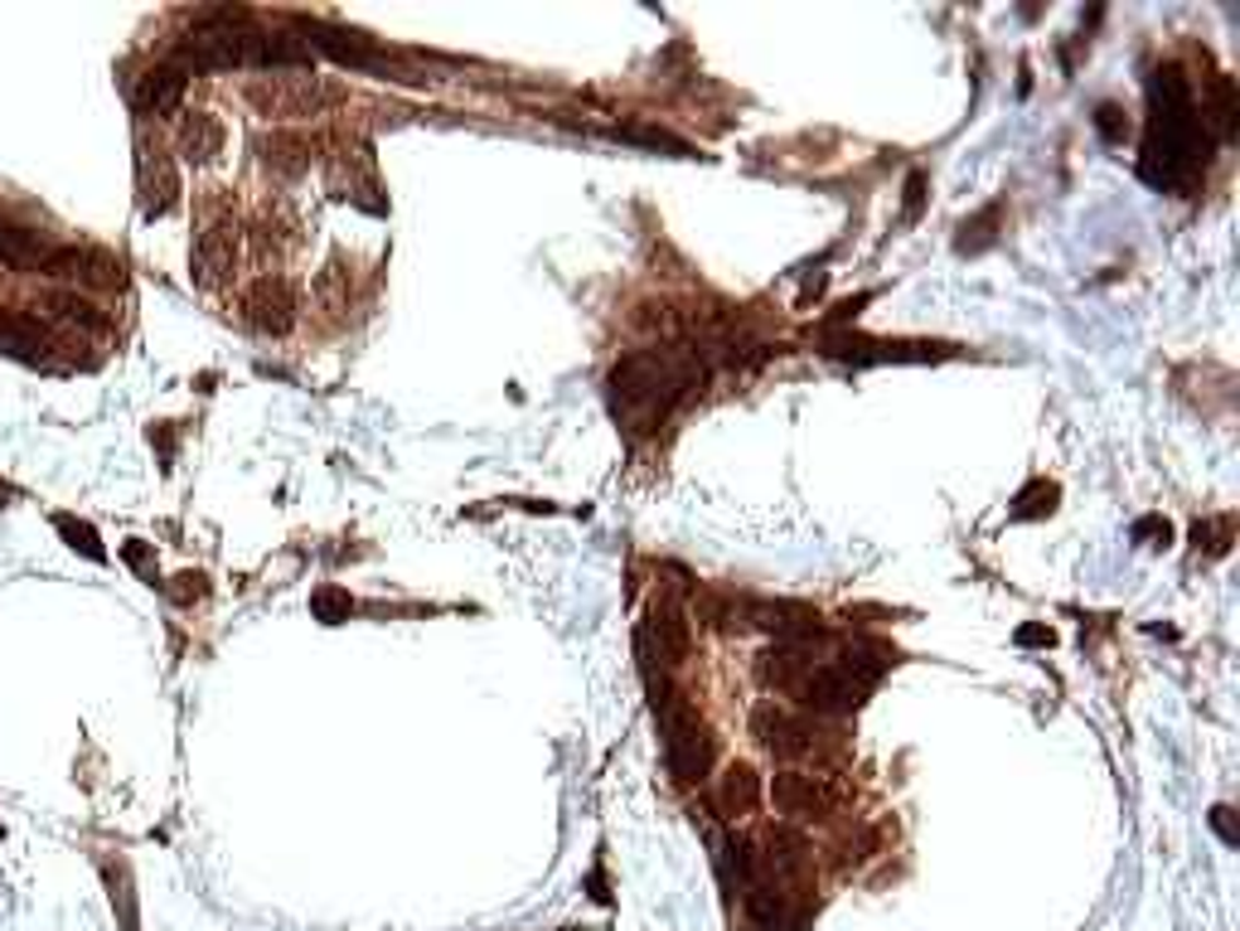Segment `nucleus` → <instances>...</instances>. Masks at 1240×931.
<instances>
[{
    "label": "nucleus",
    "mask_w": 1240,
    "mask_h": 931,
    "mask_svg": "<svg viewBox=\"0 0 1240 931\" xmlns=\"http://www.w3.org/2000/svg\"><path fill=\"white\" fill-rule=\"evenodd\" d=\"M703 384V364L683 350H640L611 369V408L630 428H655L693 388Z\"/></svg>",
    "instance_id": "nucleus-1"
},
{
    "label": "nucleus",
    "mask_w": 1240,
    "mask_h": 931,
    "mask_svg": "<svg viewBox=\"0 0 1240 931\" xmlns=\"http://www.w3.org/2000/svg\"><path fill=\"white\" fill-rule=\"evenodd\" d=\"M1148 103H1154V127H1148V146H1144V175H1154V185H1178L1188 179L1202 155V127H1197V107H1192V93L1182 83L1178 69H1163L1148 88Z\"/></svg>",
    "instance_id": "nucleus-2"
},
{
    "label": "nucleus",
    "mask_w": 1240,
    "mask_h": 931,
    "mask_svg": "<svg viewBox=\"0 0 1240 931\" xmlns=\"http://www.w3.org/2000/svg\"><path fill=\"white\" fill-rule=\"evenodd\" d=\"M655 713H659V733H664V761H669V777L679 787H693L713 771V757H717V743L707 733V723L689 709L679 689L669 684H655Z\"/></svg>",
    "instance_id": "nucleus-3"
},
{
    "label": "nucleus",
    "mask_w": 1240,
    "mask_h": 931,
    "mask_svg": "<svg viewBox=\"0 0 1240 931\" xmlns=\"http://www.w3.org/2000/svg\"><path fill=\"white\" fill-rule=\"evenodd\" d=\"M247 107L267 121H301V117H315L325 103V88L315 78H286V73H272V78H253L243 88Z\"/></svg>",
    "instance_id": "nucleus-4"
},
{
    "label": "nucleus",
    "mask_w": 1240,
    "mask_h": 931,
    "mask_svg": "<svg viewBox=\"0 0 1240 931\" xmlns=\"http://www.w3.org/2000/svg\"><path fill=\"white\" fill-rule=\"evenodd\" d=\"M751 737L765 747L771 757H809L819 747V723L809 713H791L781 709V703H761L757 713H751Z\"/></svg>",
    "instance_id": "nucleus-5"
},
{
    "label": "nucleus",
    "mask_w": 1240,
    "mask_h": 931,
    "mask_svg": "<svg viewBox=\"0 0 1240 931\" xmlns=\"http://www.w3.org/2000/svg\"><path fill=\"white\" fill-rule=\"evenodd\" d=\"M791 694L799 699V709H805V713L843 718V713H853L867 699V684H858L843 665H819V670H805V679H799Z\"/></svg>",
    "instance_id": "nucleus-6"
},
{
    "label": "nucleus",
    "mask_w": 1240,
    "mask_h": 931,
    "mask_svg": "<svg viewBox=\"0 0 1240 931\" xmlns=\"http://www.w3.org/2000/svg\"><path fill=\"white\" fill-rule=\"evenodd\" d=\"M843 791L833 787L829 777H815V771H781L771 777V805L791 821H824V815L839 811Z\"/></svg>",
    "instance_id": "nucleus-7"
},
{
    "label": "nucleus",
    "mask_w": 1240,
    "mask_h": 931,
    "mask_svg": "<svg viewBox=\"0 0 1240 931\" xmlns=\"http://www.w3.org/2000/svg\"><path fill=\"white\" fill-rule=\"evenodd\" d=\"M185 199V185H179V165L165 151H151V146H137V205L145 219H171Z\"/></svg>",
    "instance_id": "nucleus-8"
},
{
    "label": "nucleus",
    "mask_w": 1240,
    "mask_h": 931,
    "mask_svg": "<svg viewBox=\"0 0 1240 931\" xmlns=\"http://www.w3.org/2000/svg\"><path fill=\"white\" fill-rule=\"evenodd\" d=\"M243 325L257 335H286L296 325V296H291L286 277H257L243 291Z\"/></svg>",
    "instance_id": "nucleus-9"
},
{
    "label": "nucleus",
    "mask_w": 1240,
    "mask_h": 931,
    "mask_svg": "<svg viewBox=\"0 0 1240 931\" xmlns=\"http://www.w3.org/2000/svg\"><path fill=\"white\" fill-rule=\"evenodd\" d=\"M54 282H83V287H121V263L103 248H54L39 267Z\"/></svg>",
    "instance_id": "nucleus-10"
},
{
    "label": "nucleus",
    "mask_w": 1240,
    "mask_h": 931,
    "mask_svg": "<svg viewBox=\"0 0 1240 931\" xmlns=\"http://www.w3.org/2000/svg\"><path fill=\"white\" fill-rule=\"evenodd\" d=\"M689 645H693V631L689 621H683L679 607H650L645 616V631H640V655H645V665H683L689 660Z\"/></svg>",
    "instance_id": "nucleus-11"
},
{
    "label": "nucleus",
    "mask_w": 1240,
    "mask_h": 931,
    "mask_svg": "<svg viewBox=\"0 0 1240 931\" xmlns=\"http://www.w3.org/2000/svg\"><path fill=\"white\" fill-rule=\"evenodd\" d=\"M233 267H238V229H233V223H209V229L195 238L189 272H195V282L204 291H213V287L229 282Z\"/></svg>",
    "instance_id": "nucleus-12"
},
{
    "label": "nucleus",
    "mask_w": 1240,
    "mask_h": 931,
    "mask_svg": "<svg viewBox=\"0 0 1240 931\" xmlns=\"http://www.w3.org/2000/svg\"><path fill=\"white\" fill-rule=\"evenodd\" d=\"M185 69L179 63H155V69H145L137 83H131V107L141 112V117H165V112L179 107V97H185Z\"/></svg>",
    "instance_id": "nucleus-13"
},
{
    "label": "nucleus",
    "mask_w": 1240,
    "mask_h": 931,
    "mask_svg": "<svg viewBox=\"0 0 1240 931\" xmlns=\"http://www.w3.org/2000/svg\"><path fill=\"white\" fill-rule=\"evenodd\" d=\"M257 161L277 179H301L315 161V146L301 131H272V137H257Z\"/></svg>",
    "instance_id": "nucleus-14"
},
{
    "label": "nucleus",
    "mask_w": 1240,
    "mask_h": 931,
    "mask_svg": "<svg viewBox=\"0 0 1240 931\" xmlns=\"http://www.w3.org/2000/svg\"><path fill=\"white\" fill-rule=\"evenodd\" d=\"M49 350H54V340L35 316H25V311H0V354L20 359V364H44Z\"/></svg>",
    "instance_id": "nucleus-15"
},
{
    "label": "nucleus",
    "mask_w": 1240,
    "mask_h": 931,
    "mask_svg": "<svg viewBox=\"0 0 1240 931\" xmlns=\"http://www.w3.org/2000/svg\"><path fill=\"white\" fill-rule=\"evenodd\" d=\"M175 146L189 165H213L223 151V121L213 112H185L175 131Z\"/></svg>",
    "instance_id": "nucleus-16"
},
{
    "label": "nucleus",
    "mask_w": 1240,
    "mask_h": 931,
    "mask_svg": "<svg viewBox=\"0 0 1240 931\" xmlns=\"http://www.w3.org/2000/svg\"><path fill=\"white\" fill-rule=\"evenodd\" d=\"M253 69H311V49L296 35H247Z\"/></svg>",
    "instance_id": "nucleus-17"
},
{
    "label": "nucleus",
    "mask_w": 1240,
    "mask_h": 931,
    "mask_svg": "<svg viewBox=\"0 0 1240 931\" xmlns=\"http://www.w3.org/2000/svg\"><path fill=\"white\" fill-rule=\"evenodd\" d=\"M54 253V243L39 238V229H25V223H0V263L15 267V272H35L44 267V257Z\"/></svg>",
    "instance_id": "nucleus-18"
},
{
    "label": "nucleus",
    "mask_w": 1240,
    "mask_h": 931,
    "mask_svg": "<svg viewBox=\"0 0 1240 931\" xmlns=\"http://www.w3.org/2000/svg\"><path fill=\"white\" fill-rule=\"evenodd\" d=\"M761 805V777L747 761H732L717 781V811L723 815H751Z\"/></svg>",
    "instance_id": "nucleus-19"
},
{
    "label": "nucleus",
    "mask_w": 1240,
    "mask_h": 931,
    "mask_svg": "<svg viewBox=\"0 0 1240 931\" xmlns=\"http://www.w3.org/2000/svg\"><path fill=\"white\" fill-rule=\"evenodd\" d=\"M805 670H815L805 650H799V645H775V650H765V655H761L757 675H761V684H771V689H795V684L805 679Z\"/></svg>",
    "instance_id": "nucleus-20"
},
{
    "label": "nucleus",
    "mask_w": 1240,
    "mask_h": 931,
    "mask_svg": "<svg viewBox=\"0 0 1240 931\" xmlns=\"http://www.w3.org/2000/svg\"><path fill=\"white\" fill-rule=\"evenodd\" d=\"M257 243H262V248H272V253H291V248L301 243V223H296V214H291L286 205L267 209L262 223H257Z\"/></svg>",
    "instance_id": "nucleus-21"
},
{
    "label": "nucleus",
    "mask_w": 1240,
    "mask_h": 931,
    "mask_svg": "<svg viewBox=\"0 0 1240 931\" xmlns=\"http://www.w3.org/2000/svg\"><path fill=\"white\" fill-rule=\"evenodd\" d=\"M54 529H59V538L73 548V554L93 558V563H107L103 538H97V529H93L87 520H78V514H54Z\"/></svg>",
    "instance_id": "nucleus-22"
},
{
    "label": "nucleus",
    "mask_w": 1240,
    "mask_h": 931,
    "mask_svg": "<svg viewBox=\"0 0 1240 931\" xmlns=\"http://www.w3.org/2000/svg\"><path fill=\"white\" fill-rule=\"evenodd\" d=\"M49 306L59 311V316L69 321V325H78V330H93V335H103L107 325H112V321L103 316V311H97V306H93V301H87V296H78V291H54V296H49Z\"/></svg>",
    "instance_id": "nucleus-23"
},
{
    "label": "nucleus",
    "mask_w": 1240,
    "mask_h": 931,
    "mask_svg": "<svg viewBox=\"0 0 1240 931\" xmlns=\"http://www.w3.org/2000/svg\"><path fill=\"white\" fill-rule=\"evenodd\" d=\"M805 854H809L805 839L791 835V829H775V835H771V854H765V863H771L775 873H785V878H791V873L805 869Z\"/></svg>",
    "instance_id": "nucleus-24"
},
{
    "label": "nucleus",
    "mask_w": 1240,
    "mask_h": 931,
    "mask_svg": "<svg viewBox=\"0 0 1240 931\" xmlns=\"http://www.w3.org/2000/svg\"><path fill=\"white\" fill-rule=\"evenodd\" d=\"M315 301H320V306H330V311L349 306V272H344L340 257H330V263L320 267V277H315Z\"/></svg>",
    "instance_id": "nucleus-25"
},
{
    "label": "nucleus",
    "mask_w": 1240,
    "mask_h": 931,
    "mask_svg": "<svg viewBox=\"0 0 1240 931\" xmlns=\"http://www.w3.org/2000/svg\"><path fill=\"white\" fill-rule=\"evenodd\" d=\"M1056 500H1062V490H1056L1052 480H1032V486L1013 500V514H1018V520H1046V514L1056 510Z\"/></svg>",
    "instance_id": "nucleus-26"
},
{
    "label": "nucleus",
    "mask_w": 1240,
    "mask_h": 931,
    "mask_svg": "<svg viewBox=\"0 0 1240 931\" xmlns=\"http://www.w3.org/2000/svg\"><path fill=\"white\" fill-rule=\"evenodd\" d=\"M998 219H1003V205H989L979 219H964L960 223V253H984L989 243L998 238V233H994Z\"/></svg>",
    "instance_id": "nucleus-27"
},
{
    "label": "nucleus",
    "mask_w": 1240,
    "mask_h": 931,
    "mask_svg": "<svg viewBox=\"0 0 1240 931\" xmlns=\"http://www.w3.org/2000/svg\"><path fill=\"white\" fill-rule=\"evenodd\" d=\"M311 612H315V621L340 626V621H349V612H354V597H349V592H340V587H320V592L311 597Z\"/></svg>",
    "instance_id": "nucleus-28"
},
{
    "label": "nucleus",
    "mask_w": 1240,
    "mask_h": 931,
    "mask_svg": "<svg viewBox=\"0 0 1240 931\" xmlns=\"http://www.w3.org/2000/svg\"><path fill=\"white\" fill-rule=\"evenodd\" d=\"M620 141H635V146H650V151H674V155H689V146L669 131H655V127H620L616 131Z\"/></svg>",
    "instance_id": "nucleus-29"
},
{
    "label": "nucleus",
    "mask_w": 1240,
    "mask_h": 931,
    "mask_svg": "<svg viewBox=\"0 0 1240 931\" xmlns=\"http://www.w3.org/2000/svg\"><path fill=\"white\" fill-rule=\"evenodd\" d=\"M1212 112H1216V127H1221V131L1236 127V97H1231V78H1226V73L1212 83Z\"/></svg>",
    "instance_id": "nucleus-30"
},
{
    "label": "nucleus",
    "mask_w": 1240,
    "mask_h": 931,
    "mask_svg": "<svg viewBox=\"0 0 1240 931\" xmlns=\"http://www.w3.org/2000/svg\"><path fill=\"white\" fill-rule=\"evenodd\" d=\"M1192 538H1197V548L1206 544L1212 554H1226V548H1231V514H1226V520H1206V524H1197V529H1192Z\"/></svg>",
    "instance_id": "nucleus-31"
},
{
    "label": "nucleus",
    "mask_w": 1240,
    "mask_h": 931,
    "mask_svg": "<svg viewBox=\"0 0 1240 931\" xmlns=\"http://www.w3.org/2000/svg\"><path fill=\"white\" fill-rule=\"evenodd\" d=\"M121 558H127V563L137 568L141 578L155 582V554H151V544H141V538H127V544H121Z\"/></svg>",
    "instance_id": "nucleus-32"
},
{
    "label": "nucleus",
    "mask_w": 1240,
    "mask_h": 931,
    "mask_svg": "<svg viewBox=\"0 0 1240 931\" xmlns=\"http://www.w3.org/2000/svg\"><path fill=\"white\" fill-rule=\"evenodd\" d=\"M107 883H112V907H121V927H127V931H137V903H131V888H127V878H117V873H107Z\"/></svg>",
    "instance_id": "nucleus-33"
},
{
    "label": "nucleus",
    "mask_w": 1240,
    "mask_h": 931,
    "mask_svg": "<svg viewBox=\"0 0 1240 931\" xmlns=\"http://www.w3.org/2000/svg\"><path fill=\"white\" fill-rule=\"evenodd\" d=\"M1206 821H1212V829L1221 835L1226 849L1240 845V829H1236V811H1231V805H1212V815H1206Z\"/></svg>",
    "instance_id": "nucleus-34"
},
{
    "label": "nucleus",
    "mask_w": 1240,
    "mask_h": 931,
    "mask_svg": "<svg viewBox=\"0 0 1240 931\" xmlns=\"http://www.w3.org/2000/svg\"><path fill=\"white\" fill-rule=\"evenodd\" d=\"M1096 127H1100V137H1104V141H1120L1124 131H1130V121H1124V112L1114 107V103H1104V107L1096 112Z\"/></svg>",
    "instance_id": "nucleus-35"
},
{
    "label": "nucleus",
    "mask_w": 1240,
    "mask_h": 931,
    "mask_svg": "<svg viewBox=\"0 0 1240 931\" xmlns=\"http://www.w3.org/2000/svg\"><path fill=\"white\" fill-rule=\"evenodd\" d=\"M175 582H179V587H171V597L179 602V607H189V602H199V597H204V592H209L204 573H179Z\"/></svg>",
    "instance_id": "nucleus-36"
},
{
    "label": "nucleus",
    "mask_w": 1240,
    "mask_h": 931,
    "mask_svg": "<svg viewBox=\"0 0 1240 931\" xmlns=\"http://www.w3.org/2000/svg\"><path fill=\"white\" fill-rule=\"evenodd\" d=\"M1134 538H1154V548H1168V544H1172V529H1168V520L1148 514V520L1134 524Z\"/></svg>",
    "instance_id": "nucleus-37"
},
{
    "label": "nucleus",
    "mask_w": 1240,
    "mask_h": 931,
    "mask_svg": "<svg viewBox=\"0 0 1240 931\" xmlns=\"http://www.w3.org/2000/svg\"><path fill=\"white\" fill-rule=\"evenodd\" d=\"M635 325H659V330H669L674 316H669V306H655V301H645V306H640V316H635Z\"/></svg>",
    "instance_id": "nucleus-38"
},
{
    "label": "nucleus",
    "mask_w": 1240,
    "mask_h": 931,
    "mask_svg": "<svg viewBox=\"0 0 1240 931\" xmlns=\"http://www.w3.org/2000/svg\"><path fill=\"white\" fill-rule=\"evenodd\" d=\"M921 195H926V179L911 175V179H906V219L921 214Z\"/></svg>",
    "instance_id": "nucleus-39"
},
{
    "label": "nucleus",
    "mask_w": 1240,
    "mask_h": 931,
    "mask_svg": "<svg viewBox=\"0 0 1240 931\" xmlns=\"http://www.w3.org/2000/svg\"><path fill=\"white\" fill-rule=\"evenodd\" d=\"M1056 636H1052V626H1022L1018 631V645H1052Z\"/></svg>",
    "instance_id": "nucleus-40"
},
{
    "label": "nucleus",
    "mask_w": 1240,
    "mask_h": 931,
    "mask_svg": "<svg viewBox=\"0 0 1240 931\" xmlns=\"http://www.w3.org/2000/svg\"><path fill=\"white\" fill-rule=\"evenodd\" d=\"M0 500H15V490H10V486H5V480H0Z\"/></svg>",
    "instance_id": "nucleus-41"
}]
</instances>
